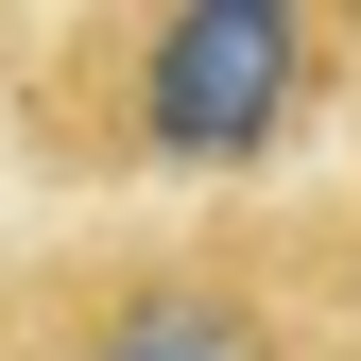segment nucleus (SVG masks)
Here are the masks:
<instances>
[{"instance_id": "1", "label": "nucleus", "mask_w": 361, "mask_h": 361, "mask_svg": "<svg viewBox=\"0 0 361 361\" xmlns=\"http://www.w3.org/2000/svg\"><path fill=\"white\" fill-rule=\"evenodd\" d=\"M361 121V35L224 0H69L0 86V155L52 207H241L310 190V138Z\"/></svg>"}, {"instance_id": "2", "label": "nucleus", "mask_w": 361, "mask_h": 361, "mask_svg": "<svg viewBox=\"0 0 361 361\" xmlns=\"http://www.w3.org/2000/svg\"><path fill=\"white\" fill-rule=\"evenodd\" d=\"M0 361H361V190L52 207L0 241Z\"/></svg>"}, {"instance_id": "3", "label": "nucleus", "mask_w": 361, "mask_h": 361, "mask_svg": "<svg viewBox=\"0 0 361 361\" xmlns=\"http://www.w3.org/2000/svg\"><path fill=\"white\" fill-rule=\"evenodd\" d=\"M52 18H69V0H0V86H18V52H35Z\"/></svg>"}, {"instance_id": "4", "label": "nucleus", "mask_w": 361, "mask_h": 361, "mask_svg": "<svg viewBox=\"0 0 361 361\" xmlns=\"http://www.w3.org/2000/svg\"><path fill=\"white\" fill-rule=\"evenodd\" d=\"M224 18H310V35H361V0H224Z\"/></svg>"}, {"instance_id": "5", "label": "nucleus", "mask_w": 361, "mask_h": 361, "mask_svg": "<svg viewBox=\"0 0 361 361\" xmlns=\"http://www.w3.org/2000/svg\"><path fill=\"white\" fill-rule=\"evenodd\" d=\"M344 138H361V121H344ZM344 190H361V172H344Z\"/></svg>"}]
</instances>
